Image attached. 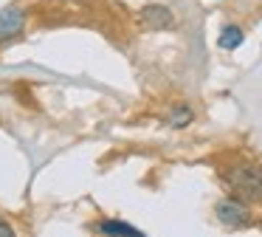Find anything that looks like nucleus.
I'll list each match as a JSON object with an SVG mask.
<instances>
[{
  "instance_id": "f257e3e1",
  "label": "nucleus",
  "mask_w": 262,
  "mask_h": 237,
  "mask_svg": "<svg viewBox=\"0 0 262 237\" xmlns=\"http://www.w3.org/2000/svg\"><path fill=\"white\" fill-rule=\"evenodd\" d=\"M223 181L243 203L262 201V167L254 161H234L223 169Z\"/></svg>"
},
{
  "instance_id": "f03ea898",
  "label": "nucleus",
  "mask_w": 262,
  "mask_h": 237,
  "mask_svg": "<svg viewBox=\"0 0 262 237\" xmlns=\"http://www.w3.org/2000/svg\"><path fill=\"white\" fill-rule=\"evenodd\" d=\"M214 214H217V220H220L226 229H248V226H254V214H251L248 203H243L239 198H234V195L217 201Z\"/></svg>"
},
{
  "instance_id": "7ed1b4c3",
  "label": "nucleus",
  "mask_w": 262,
  "mask_h": 237,
  "mask_svg": "<svg viewBox=\"0 0 262 237\" xmlns=\"http://www.w3.org/2000/svg\"><path fill=\"white\" fill-rule=\"evenodd\" d=\"M23 28H26V11L20 6H6L0 11V45L17 40L23 34Z\"/></svg>"
},
{
  "instance_id": "20e7f679",
  "label": "nucleus",
  "mask_w": 262,
  "mask_h": 237,
  "mask_svg": "<svg viewBox=\"0 0 262 237\" xmlns=\"http://www.w3.org/2000/svg\"><path fill=\"white\" fill-rule=\"evenodd\" d=\"M138 20H141V26L155 28V31H164V28H175V14H172V9H166V6H161V3H149V6H144V9L138 11Z\"/></svg>"
},
{
  "instance_id": "39448f33",
  "label": "nucleus",
  "mask_w": 262,
  "mask_h": 237,
  "mask_svg": "<svg viewBox=\"0 0 262 237\" xmlns=\"http://www.w3.org/2000/svg\"><path fill=\"white\" fill-rule=\"evenodd\" d=\"M99 231L107 234V237H144L136 226L124 223V220H102V223H99Z\"/></svg>"
},
{
  "instance_id": "423d86ee",
  "label": "nucleus",
  "mask_w": 262,
  "mask_h": 237,
  "mask_svg": "<svg viewBox=\"0 0 262 237\" xmlns=\"http://www.w3.org/2000/svg\"><path fill=\"white\" fill-rule=\"evenodd\" d=\"M243 40H245V31L231 23V26H223L220 37H217V45H220V48H226V51H234V48H239V45H243Z\"/></svg>"
},
{
  "instance_id": "0eeeda50",
  "label": "nucleus",
  "mask_w": 262,
  "mask_h": 237,
  "mask_svg": "<svg viewBox=\"0 0 262 237\" xmlns=\"http://www.w3.org/2000/svg\"><path fill=\"white\" fill-rule=\"evenodd\" d=\"M169 124L172 127H186V124H192V118H194V113H192V107L189 105H178V107H172L169 110Z\"/></svg>"
},
{
  "instance_id": "6e6552de",
  "label": "nucleus",
  "mask_w": 262,
  "mask_h": 237,
  "mask_svg": "<svg viewBox=\"0 0 262 237\" xmlns=\"http://www.w3.org/2000/svg\"><path fill=\"white\" fill-rule=\"evenodd\" d=\"M0 237H17V234H14V229H12V223H9L3 214H0Z\"/></svg>"
}]
</instances>
